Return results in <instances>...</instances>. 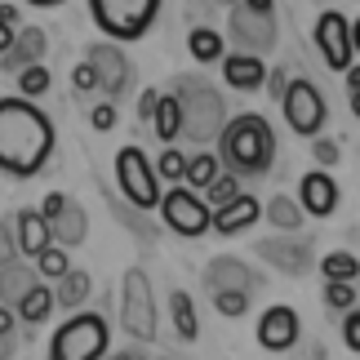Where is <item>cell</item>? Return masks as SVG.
Here are the masks:
<instances>
[{
	"instance_id": "obj_1",
	"label": "cell",
	"mask_w": 360,
	"mask_h": 360,
	"mask_svg": "<svg viewBox=\"0 0 360 360\" xmlns=\"http://www.w3.org/2000/svg\"><path fill=\"white\" fill-rule=\"evenodd\" d=\"M53 156V124L32 98H0V174L32 178Z\"/></svg>"
},
{
	"instance_id": "obj_2",
	"label": "cell",
	"mask_w": 360,
	"mask_h": 360,
	"mask_svg": "<svg viewBox=\"0 0 360 360\" xmlns=\"http://www.w3.org/2000/svg\"><path fill=\"white\" fill-rule=\"evenodd\" d=\"M218 156H223L227 174H236V178H262V174L271 169V160H276V134H271V124L262 120V116H254V112L231 116L223 138H218Z\"/></svg>"
},
{
	"instance_id": "obj_3",
	"label": "cell",
	"mask_w": 360,
	"mask_h": 360,
	"mask_svg": "<svg viewBox=\"0 0 360 360\" xmlns=\"http://www.w3.org/2000/svg\"><path fill=\"white\" fill-rule=\"evenodd\" d=\"M178 103H183V134L191 138V143H214V138H223L231 116H227L223 94H218L210 80L183 76V85H178Z\"/></svg>"
},
{
	"instance_id": "obj_4",
	"label": "cell",
	"mask_w": 360,
	"mask_h": 360,
	"mask_svg": "<svg viewBox=\"0 0 360 360\" xmlns=\"http://www.w3.org/2000/svg\"><path fill=\"white\" fill-rule=\"evenodd\" d=\"M89 13L98 22V32L116 45L143 40L160 13V0H89Z\"/></svg>"
},
{
	"instance_id": "obj_5",
	"label": "cell",
	"mask_w": 360,
	"mask_h": 360,
	"mask_svg": "<svg viewBox=\"0 0 360 360\" xmlns=\"http://www.w3.org/2000/svg\"><path fill=\"white\" fill-rule=\"evenodd\" d=\"M107 321L98 311H72L67 321L53 329L49 360H98L107 352Z\"/></svg>"
},
{
	"instance_id": "obj_6",
	"label": "cell",
	"mask_w": 360,
	"mask_h": 360,
	"mask_svg": "<svg viewBox=\"0 0 360 360\" xmlns=\"http://www.w3.org/2000/svg\"><path fill=\"white\" fill-rule=\"evenodd\" d=\"M116 183L124 191V200L138 205V210H160V178H156V165L147 160L143 147H120L116 151Z\"/></svg>"
},
{
	"instance_id": "obj_7",
	"label": "cell",
	"mask_w": 360,
	"mask_h": 360,
	"mask_svg": "<svg viewBox=\"0 0 360 360\" xmlns=\"http://www.w3.org/2000/svg\"><path fill=\"white\" fill-rule=\"evenodd\" d=\"M120 325L129 338H156V302H151V281L143 267H129L120 281Z\"/></svg>"
},
{
	"instance_id": "obj_8",
	"label": "cell",
	"mask_w": 360,
	"mask_h": 360,
	"mask_svg": "<svg viewBox=\"0 0 360 360\" xmlns=\"http://www.w3.org/2000/svg\"><path fill=\"white\" fill-rule=\"evenodd\" d=\"M160 218H165V227H169V231H178V236H187V240H196V236H205V231L214 227L210 205H205L196 191H187L183 183L169 187L160 196Z\"/></svg>"
},
{
	"instance_id": "obj_9",
	"label": "cell",
	"mask_w": 360,
	"mask_h": 360,
	"mask_svg": "<svg viewBox=\"0 0 360 360\" xmlns=\"http://www.w3.org/2000/svg\"><path fill=\"white\" fill-rule=\"evenodd\" d=\"M285 120H289V129L302 134V138H316L325 129V116H329V107L321 98V89L311 85V80H289V89H285Z\"/></svg>"
},
{
	"instance_id": "obj_10",
	"label": "cell",
	"mask_w": 360,
	"mask_h": 360,
	"mask_svg": "<svg viewBox=\"0 0 360 360\" xmlns=\"http://www.w3.org/2000/svg\"><path fill=\"white\" fill-rule=\"evenodd\" d=\"M316 49H321V58H325L329 72H342V76L352 72V58H356V49H352V22L342 18L338 9H325L321 18H316Z\"/></svg>"
},
{
	"instance_id": "obj_11",
	"label": "cell",
	"mask_w": 360,
	"mask_h": 360,
	"mask_svg": "<svg viewBox=\"0 0 360 360\" xmlns=\"http://www.w3.org/2000/svg\"><path fill=\"white\" fill-rule=\"evenodd\" d=\"M227 36L240 45V53H267L281 32H276V13H254V9L236 5L227 13Z\"/></svg>"
},
{
	"instance_id": "obj_12",
	"label": "cell",
	"mask_w": 360,
	"mask_h": 360,
	"mask_svg": "<svg viewBox=\"0 0 360 360\" xmlns=\"http://www.w3.org/2000/svg\"><path fill=\"white\" fill-rule=\"evenodd\" d=\"M85 63L94 67V72H98V89H107L112 98L129 89V80H134V67H129V58H124V49L116 45V40H98V45H89Z\"/></svg>"
},
{
	"instance_id": "obj_13",
	"label": "cell",
	"mask_w": 360,
	"mask_h": 360,
	"mask_svg": "<svg viewBox=\"0 0 360 360\" xmlns=\"http://www.w3.org/2000/svg\"><path fill=\"white\" fill-rule=\"evenodd\" d=\"M254 254L258 258H267L276 271H285V276H307L316 267V254H311V245L307 240H281V236H267V240H258L254 245Z\"/></svg>"
},
{
	"instance_id": "obj_14",
	"label": "cell",
	"mask_w": 360,
	"mask_h": 360,
	"mask_svg": "<svg viewBox=\"0 0 360 360\" xmlns=\"http://www.w3.org/2000/svg\"><path fill=\"white\" fill-rule=\"evenodd\" d=\"M298 205L311 218H329L338 210V183L329 178V169H311L298 178Z\"/></svg>"
},
{
	"instance_id": "obj_15",
	"label": "cell",
	"mask_w": 360,
	"mask_h": 360,
	"mask_svg": "<svg viewBox=\"0 0 360 360\" xmlns=\"http://www.w3.org/2000/svg\"><path fill=\"white\" fill-rule=\"evenodd\" d=\"M258 342L267 352H289L298 342V311L294 307H267L258 316Z\"/></svg>"
},
{
	"instance_id": "obj_16",
	"label": "cell",
	"mask_w": 360,
	"mask_h": 360,
	"mask_svg": "<svg viewBox=\"0 0 360 360\" xmlns=\"http://www.w3.org/2000/svg\"><path fill=\"white\" fill-rule=\"evenodd\" d=\"M205 285H210V294L218 289H240V294H254L258 289V276L249 267L245 258H214L210 267H205Z\"/></svg>"
},
{
	"instance_id": "obj_17",
	"label": "cell",
	"mask_w": 360,
	"mask_h": 360,
	"mask_svg": "<svg viewBox=\"0 0 360 360\" xmlns=\"http://www.w3.org/2000/svg\"><path fill=\"white\" fill-rule=\"evenodd\" d=\"M45 49H49V36L40 32V27H22V32L13 36L9 53L0 58V67H5V72H27V67L45 63Z\"/></svg>"
},
{
	"instance_id": "obj_18",
	"label": "cell",
	"mask_w": 360,
	"mask_h": 360,
	"mask_svg": "<svg viewBox=\"0 0 360 360\" xmlns=\"http://www.w3.org/2000/svg\"><path fill=\"white\" fill-rule=\"evenodd\" d=\"M13 231H18V249H22V258H32V262L53 245V227H49V218L40 214V210H22L18 218H13Z\"/></svg>"
},
{
	"instance_id": "obj_19",
	"label": "cell",
	"mask_w": 360,
	"mask_h": 360,
	"mask_svg": "<svg viewBox=\"0 0 360 360\" xmlns=\"http://www.w3.org/2000/svg\"><path fill=\"white\" fill-rule=\"evenodd\" d=\"M223 80L231 89H240V94H249V89H262L267 85V63L258 58V53H227L223 58Z\"/></svg>"
},
{
	"instance_id": "obj_20",
	"label": "cell",
	"mask_w": 360,
	"mask_h": 360,
	"mask_svg": "<svg viewBox=\"0 0 360 360\" xmlns=\"http://www.w3.org/2000/svg\"><path fill=\"white\" fill-rule=\"evenodd\" d=\"M258 218H262V205L240 191L231 205H223V210L214 214V231H218V236H236V231H245L249 223H258Z\"/></svg>"
},
{
	"instance_id": "obj_21",
	"label": "cell",
	"mask_w": 360,
	"mask_h": 360,
	"mask_svg": "<svg viewBox=\"0 0 360 360\" xmlns=\"http://www.w3.org/2000/svg\"><path fill=\"white\" fill-rule=\"evenodd\" d=\"M53 307H58V298H53V289H49L45 281H36V285H32V289L22 294V302H18L13 311H18V321H22V325H45Z\"/></svg>"
},
{
	"instance_id": "obj_22",
	"label": "cell",
	"mask_w": 360,
	"mask_h": 360,
	"mask_svg": "<svg viewBox=\"0 0 360 360\" xmlns=\"http://www.w3.org/2000/svg\"><path fill=\"white\" fill-rule=\"evenodd\" d=\"M151 129L165 147L174 143L178 134H183V103H178V94H160V107H156V120H151Z\"/></svg>"
},
{
	"instance_id": "obj_23",
	"label": "cell",
	"mask_w": 360,
	"mask_h": 360,
	"mask_svg": "<svg viewBox=\"0 0 360 360\" xmlns=\"http://www.w3.org/2000/svg\"><path fill=\"white\" fill-rule=\"evenodd\" d=\"M53 245H63V249H72V245H80V240H85V210H80V205H72V200H67V210L58 214V218H53Z\"/></svg>"
},
{
	"instance_id": "obj_24",
	"label": "cell",
	"mask_w": 360,
	"mask_h": 360,
	"mask_svg": "<svg viewBox=\"0 0 360 360\" xmlns=\"http://www.w3.org/2000/svg\"><path fill=\"white\" fill-rule=\"evenodd\" d=\"M187 49H191V58H196V63H223L227 58V40L218 36L214 27H191Z\"/></svg>"
},
{
	"instance_id": "obj_25",
	"label": "cell",
	"mask_w": 360,
	"mask_h": 360,
	"mask_svg": "<svg viewBox=\"0 0 360 360\" xmlns=\"http://www.w3.org/2000/svg\"><path fill=\"white\" fill-rule=\"evenodd\" d=\"M169 316H174V329L183 342H196L200 338V321H196V302H191V294H169Z\"/></svg>"
},
{
	"instance_id": "obj_26",
	"label": "cell",
	"mask_w": 360,
	"mask_h": 360,
	"mask_svg": "<svg viewBox=\"0 0 360 360\" xmlns=\"http://www.w3.org/2000/svg\"><path fill=\"white\" fill-rule=\"evenodd\" d=\"M32 285H36V271L22 267V262H13V267L0 271V302H5V307H18L22 294H27Z\"/></svg>"
},
{
	"instance_id": "obj_27",
	"label": "cell",
	"mask_w": 360,
	"mask_h": 360,
	"mask_svg": "<svg viewBox=\"0 0 360 360\" xmlns=\"http://www.w3.org/2000/svg\"><path fill=\"white\" fill-rule=\"evenodd\" d=\"M89 271H80V267H72V271H67L63 276V281H58V289H53V298H58V307H67V311H76L80 307V302H85L89 298Z\"/></svg>"
},
{
	"instance_id": "obj_28",
	"label": "cell",
	"mask_w": 360,
	"mask_h": 360,
	"mask_svg": "<svg viewBox=\"0 0 360 360\" xmlns=\"http://www.w3.org/2000/svg\"><path fill=\"white\" fill-rule=\"evenodd\" d=\"M262 214H267V223L276 231H298L302 227V205L289 200V196H271L267 205H262Z\"/></svg>"
},
{
	"instance_id": "obj_29",
	"label": "cell",
	"mask_w": 360,
	"mask_h": 360,
	"mask_svg": "<svg viewBox=\"0 0 360 360\" xmlns=\"http://www.w3.org/2000/svg\"><path fill=\"white\" fill-rule=\"evenodd\" d=\"M240 196V178L236 174H218L210 187H205V205H210V214H218L223 205H231Z\"/></svg>"
},
{
	"instance_id": "obj_30",
	"label": "cell",
	"mask_w": 360,
	"mask_h": 360,
	"mask_svg": "<svg viewBox=\"0 0 360 360\" xmlns=\"http://www.w3.org/2000/svg\"><path fill=\"white\" fill-rule=\"evenodd\" d=\"M325 281H356L360 276V258L347 254V249H334V254H325Z\"/></svg>"
},
{
	"instance_id": "obj_31",
	"label": "cell",
	"mask_w": 360,
	"mask_h": 360,
	"mask_svg": "<svg viewBox=\"0 0 360 360\" xmlns=\"http://www.w3.org/2000/svg\"><path fill=\"white\" fill-rule=\"evenodd\" d=\"M214 178H218V156H214V151H200V156L187 160V183H191V187L205 191Z\"/></svg>"
},
{
	"instance_id": "obj_32",
	"label": "cell",
	"mask_w": 360,
	"mask_h": 360,
	"mask_svg": "<svg viewBox=\"0 0 360 360\" xmlns=\"http://www.w3.org/2000/svg\"><path fill=\"white\" fill-rule=\"evenodd\" d=\"M67 271H72V262H67V249L63 245H49L45 254L36 258V276H53V281H63Z\"/></svg>"
},
{
	"instance_id": "obj_33",
	"label": "cell",
	"mask_w": 360,
	"mask_h": 360,
	"mask_svg": "<svg viewBox=\"0 0 360 360\" xmlns=\"http://www.w3.org/2000/svg\"><path fill=\"white\" fill-rule=\"evenodd\" d=\"M210 298H214V311L227 316V321H236V316L249 311V294H240V289H218V294H210Z\"/></svg>"
},
{
	"instance_id": "obj_34",
	"label": "cell",
	"mask_w": 360,
	"mask_h": 360,
	"mask_svg": "<svg viewBox=\"0 0 360 360\" xmlns=\"http://www.w3.org/2000/svg\"><path fill=\"white\" fill-rule=\"evenodd\" d=\"M156 178H165V183H183L187 178V160H183V151H174V147H165L160 151V160H156Z\"/></svg>"
},
{
	"instance_id": "obj_35",
	"label": "cell",
	"mask_w": 360,
	"mask_h": 360,
	"mask_svg": "<svg viewBox=\"0 0 360 360\" xmlns=\"http://www.w3.org/2000/svg\"><path fill=\"white\" fill-rule=\"evenodd\" d=\"M356 289L352 281H325V307H334V311H352L356 307Z\"/></svg>"
},
{
	"instance_id": "obj_36",
	"label": "cell",
	"mask_w": 360,
	"mask_h": 360,
	"mask_svg": "<svg viewBox=\"0 0 360 360\" xmlns=\"http://www.w3.org/2000/svg\"><path fill=\"white\" fill-rule=\"evenodd\" d=\"M18 89H22V98H40V94L49 89L45 63H36V67H27V72H18Z\"/></svg>"
},
{
	"instance_id": "obj_37",
	"label": "cell",
	"mask_w": 360,
	"mask_h": 360,
	"mask_svg": "<svg viewBox=\"0 0 360 360\" xmlns=\"http://www.w3.org/2000/svg\"><path fill=\"white\" fill-rule=\"evenodd\" d=\"M18 231H13V223H5V218H0V271L5 267H13V262H18Z\"/></svg>"
},
{
	"instance_id": "obj_38",
	"label": "cell",
	"mask_w": 360,
	"mask_h": 360,
	"mask_svg": "<svg viewBox=\"0 0 360 360\" xmlns=\"http://www.w3.org/2000/svg\"><path fill=\"white\" fill-rule=\"evenodd\" d=\"M311 156H316V165H321V169H329V165H338V143L334 138H311Z\"/></svg>"
},
{
	"instance_id": "obj_39",
	"label": "cell",
	"mask_w": 360,
	"mask_h": 360,
	"mask_svg": "<svg viewBox=\"0 0 360 360\" xmlns=\"http://www.w3.org/2000/svg\"><path fill=\"white\" fill-rule=\"evenodd\" d=\"M72 89L76 94H94V89H98V72H94L89 63H76L72 67Z\"/></svg>"
},
{
	"instance_id": "obj_40",
	"label": "cell",
	"mask_w": 360,
	"mask_h": 360,
	"mask_svg": "<svg viewBox=\"0 0 360 360\" xmlns=\"http://www.w3.org/2000/svg\"><path fill=\"white\" fill-rule=\"evenodd\" d=\"M342 342H347L352 352H360V307H352L342 316Z\"/></svg>"
},
{
	"instance_id": "obj_41",
	"label": "cell",
	"mask_w": 360,
	"mask_h": 360,
	"mask_svg": "<svg viewBox=\"0 0 360 360\" xmlns=\"http://www.w3.org/2000/svg\"><path fill=\"white\" fill-rule=\"evenodd\" d=\"M89 124H94V129H98V134L116 129V107H112V103H98V107H94V112H89Z\"/></svg>"
},
{
	"instance_id": "obj_42",
	"label": "cell",
	"mask_w": 360,
	"mask_h": 360,
	"mask_svg": "<svg viewBox=\"0 0 360 360\" xmlns=\"http://www.w3.org/2000/svg\"><path fill=\"white\" fill-rule=\"evenodd\" d=\"M156 107H160V94L156 89H143V94H138V120H143V124L156 120Z\"/></svg>"
},
{
	"instance_id": "obj_43",
	"label": "cell",
	"mask_w": 360,
	"mask_h": 360,
	"mask_svg": "<svg viewBox=\"0 0 360 360\" xmlns=\"http://www.w3.org/2000/svg\"><path fill=\"white\" fill-rule=\"evenodd\" d=\"M63 210H67V196H63V191H49V196H45V205H40V214H45L49 223H53V218H58Z\"/></svg>"
},
{
	"instance_id": "obj_44",
	"label": "cell",
	"mask_w": 360,
	"mask_h": 360,
	"mask_svg": "<svg viewBox=\"0 0 360 360\" xmlns=\"http://www.w3.org/2000/svg\"><path fill=\"white\" fill-rule=\"evenodd\" d=\"M347 103H352V112L360 116V67L347 72Z\"/></svg>"
},
{
	"instance_id": "obj_45",
	"label": "cell",
	"mask_w": 360,
	"mask_h": 360,
	"mask_svg": "<svg viewBox=\"0 0 360 360\" xmlns=\"http://www.w3.org/2000/svg\"><path fill=\"white\" fill-rule=\"evenodd\" d=\"M267 89L276 94V98H285V89H289V76H285V72H267Z\"/></svg>"
},
{
	"instance_id": "obj_46",
	"label": "cell",
	"mask_w": 360,
	"mask_h": 360,
	"mask_svg": "<svg viewBox=\"0 0 360 360\" xmlns=\"http://www.w3.org/2000/svg\"><path fill=\"white\" fill-rule=\"evenodd\" d=\"M13 321H18V311H13V307H5V302H0V334H13Z\"/></svg>"
},
{
	"instance_id": "obj_47",
	"label": "cell",
	"mask_w": 360,
	"mask_h": 360,
	"mask_svg": "<svg viewBox=\"0 0 360 360\" xmlns=\"http://www.w3.org/2000/svg\"><path fill=\"white\" fill-rule=\"evenodd\" d=\"M13 36H18V32H13V27H5V22H0V58H5V53H9Z\"/></svg>"
},
{
	"instance_id": "obj_48",
	"label": "cell",
	"mask_w": 360,
	"mask_h": 360,
	"mask_svg": "<svg viewBox=\"0 0 360 360\" xmlns=\"http://www.w3.org/2000/svg\"><path fill=\"white\" fill-rule=\"evenodd\" d=\"M0 22H5V27H13V32H18V9H13V5H0Z\"/></svg>"
},
{
	"instance_id": "obj_49",
	"label": "cell",
	"mask_w": 360,
	"mask_h": 360,
	"mask_svg": "<svg viewBox=\"0 0 360 360\" xmlns=\"http://www.w3.org/2000/svg\"><path fill=\"white\" fill-rule=\"evenodd\" d=\"M240 5H245V9H254V13H271V9H276L271 0H240Z\"/></svg>"
},
{
	"instance_id": "obj_50",
	"label": "cell",
	"mask_w": 360,
	"mask_h": 360,
	"mask_svg": "<svg viewBox=\"0 0 360 360\" xmlns=\"http://www.w3.org/2000/svg\"><path fill=\"white\" fill-rule=\"evenodd\" d=\"M112 360H147V352H138V347H129V352H116Z\"/></svg>"
},
{
	"instance_id": "obj_51",
	"label": "cell",
	"mask_w": 360,
	"mask_h": 360,
	"mask_svg": "<svg viewBox=\"0 0 360 360\" xmlns=\"http://www.w3.org/2000/svg\"><path fill=\"white\" fill-rule=\"evenodd\" d=\"M9 356H13V338L0 334V360H9Z\"/></svg>"
},
{
	"instance_id": "obj_52",
	"label": "cell",
	"mask_w": 360,
	"mask_h": 360,
	"mask_svg": "<svg viewBox=\"0 0 360 360\" xmlns=\"http://www.w3.org/2000/svg\"><path fill=\"white\" fill-rule=\"evenodd\" d=\"M352 49H356V53H360V18H356V22H352Z\"/></svg>"
},
{
	"instance_id": "obj_53",
	"label": "cell",
	"mask_w": 360,
	"mask_h": 360,
	"mask_svg": "<svg viewBox=\"0 0 360 360\" xmlns=\"http://www.w3.org/2000/svg\"><path fill=\"white\" fill-rule=\"evenodd\" d=\"M27 5H40V9H53V5H63V0H27Z\"/></svg>"
},
{
	"instance_id": "obj_54",
	"label": "cell",
	"mask_w": 360,
	"mask_h": 360,
	"mask_svg": "<svg viewBox=\"0 0 360 360\" xmlns=\"http://www.w3.org/2000/svg\"><path fill=\"white\" fill-rule=\"evenodd\" d=\"M223 5H240V0H223Z\"/></svg>"
}]
</instances>
